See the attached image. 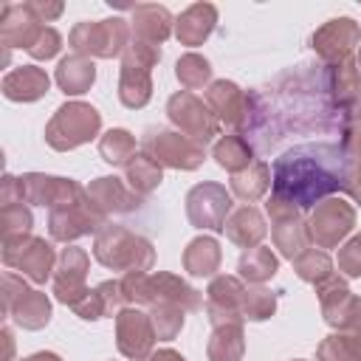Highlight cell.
Here are the masks:
<instances>
[{"instance_id": "obj_22", "label": "cell", "mask_w": 361, "mask_h": 361, "mask_svg": "<svg viewBox=\"0 0 361 361\" xmlns=\"http://www.w3.org/2000/svg\"><path fill=\"white\" fill-rule=\"evenodd\" d=\"M206 104L220 118V124L243 130V121H245V90H240L234 82H226V79L212 82L206 87Z\"/></svg>"}, {"instance_id": "obj_7", "label": "cell", "mask_w": 361, "mask_h": 361, "mask_svg": "<svg viewBox=\"0 0 361 361\" xmlns=\"http://www.w3.org/2000/svg\"><path fill=\"white\" fill-rule=\"evenodd\" d=\"M102 226H107V214L96 209L87 189L82 197L48 209V231L56 243H73L85 234H99Z\"/></svg>"}, {"instance_id": "obj_3", "label": "cell", "mask_w": 361, "mask_h": 361, "mask_svg": "<svg viewBox=\"0 0 361 361\" xmlns=\"http://www.w3.org/2000/svg\"><path fill=\"white\" fill-rule=\"evenodd\" d=\"M118 282H121V293H124L127 307L175 305L180 310H186V313L203 307V296L175 274H164V271H155V274H124Z\"/></svg>"}, {"instance_id": "obj_30", "label": "cell", "mask_w": 361, "mask_h": 361, "mask_svg": "<svg viewBox=\"0 0 361 361\" xmlns=\"http://www.w3.org/2000/svg\"><path fill=\"white\" fill-rule=\"evenodd\" d=\"M212 155H214V161L226 169V172H231V175H237V172H243L245 166H251L257 158V149L251 147V141L243 135V133H231V135H223L217 144H214V149H212Z\"/></svg>"}, {"instance_id": "obj_33", "label": "cell", "mask_w": 361, "mask_h": 361, "mask_svg": "<svg viewBox=\"0 0 361 361\" xmlns=\"http://www.w3.org/2000/svg\"><path fill=\"white\" fill-rule=\"evenodd\" d=\"M243 353H245L243 324H220L212 330L206 344L209 361H243Z\"/></svg>"}, {"instance_id": "obj_39", "label": "cell", "mask_w": 361, "mask_h": 361, "mask_svg": "<svg viewBox=\"0 0 361 361\" xmlns=\"http://www.w3.org/2000/svg\"><path fill=\"white\" fill-rule=\"evenodd\" d=\"M293 271L299 274V279H305V282H310L316 288L322 282H327L330 276H336L333 274V259L324 251H316V248H307L305 254H299L293 259Z\"/></svg>"}, {"instance_id": "obj_10", "label": "cell", "mask_w": 361, "mask_h": 361, "mask_svg": "<svg viewBox=\"0 0 361 361\" xmlns=\"http://www.w3.org/2000/svg\"><path fill=\"white\" fill-rule=\"evenodd\" d=\"M166 113H169V121L183 133L189 135L192 141L197 144H209L217 133H220V118L212 113L209 104H203L195 93L189 90H178L169 96L166 102Z\"/></svg>"}, {"instance_id": "obj_48", "label": "cell", "mask_w": 361, "mask_h": 361, "mask_svg": "<svg viewBox=\"0 0 361 361\" xmlns=\"http://www.w3.org/2000/svg\"><path fill=\"white\" fill-rule=\"evenodd\" d=\"M338 144H341L347 161H353V164L361 161V118H355L344 127V133L338 135Z\"/></svg>"}, {"instance_id": "obj_21", "label": "cell", "mask_w": 361, "mask_h": 361, "mask_svg": "<svg viewBox=\"0 0 361 361\" xmlns=\"http://www.w3.org/2000/svg\"><path fill=\"white\" fill-rule=\"evenodd\" d=\"M85 189H87L90 200L96 203V209L107 217L110 214H127V212H135L141 206V195H135L121 178H113V175L96 178Z\"/></svg>"}, {"instance_id": "obj_52", "label": "cell", "mask_w": 361, "mask_h": 361, "mask_svg": "<svg viewBox=\"0 0 361 361\" xmlns=\"http://www.w3.org/2000/svg\"><path fill=\"white\" fill-rule=\"evenodd\" d=\"M23 361H62L56 353H34V355H28V358H23Z\"/></svg>"}, {"instance_id": "obj_16", "label": "cell", "mask_w": 361, "mask_h": 361, "mask_svg": "<svg viewBox=\"0 0 361 361\" xmlns=\"http://www.w3.org/2000/svg\"><path fill=\"white\" fill-rule=\"evenodd\" d=\"M87 265H90V259H87V254L82 248H76V245L62 248V254L56 259V268H54V296L62 305L76 307L85 299V293L90 290L85 285Z\"/></svg>"}, {"instance_id": "obj_55", "label": "cell", "mask_w": 361, "mask_h": 361, "mask_svg": "<svg viewBox=\"0 0 361 361\" xmlns=\"http://www.w3.org/2000/svg\"><path fill=\"white\" fill-rule=\"evenodd\" d=\"M293 361H302V358H293Z\"/></svg>"}, {"instance_id": "obj_46", "label": "cell", "mask_w": 361, "mask_h": 361, "mask_svg": "<svg viewBox=\"0 0 361 361\" xmlns=\"http://www.w3.org/2000/svg\"><path fill=\"white\" fill-rule=\"evenodd\" d=\"M59 48H62V37H59V31L51 28V25H45L42 34L37 37V42L28 48V54H31L34 59H51V56L59 54Z\"/></svg>"}, {"instance_id": "obj_25", "label": "cell", "mask_w": 361, "mask_h": 361, "mask_svg": "<svg viewBox=\"0 0 361 361\" xmlns=\"http://www.w3.org/2000/svg\"><path fill=\"white\" fill-rule=\"evenodd\" d=\"M223 231H226V237H228L234 245H240V248L248 251V248H257V245H259V240L265 237L268 226H265L262 212H259L257 206L245 203V206L234 209V212L226 217Z\"/></svg>"}, {"instance_id": "obj_29", "label": "cell", "mask_w": 361, "mask_h": 361, "mask_svg": "<svg viewBox=\"0 0 361 361\" xmlns=\"http://www.w3.org/2000/svg\"><path fill=\"white\" fill-rule=\"evenodd\" d=\"M59 90L65 96H82L90 90V85L96 82V68H93V59L87 56H79V54H71V56H62L59 65H56V73H54Z\"/></svg>"}, {"instance_id": "obj_6", "label": "cell", "mask_w": 361, "mask_h": 361, "mask_svg": "<svg viewBox=\"0 0 361 361\" xmlns=\"http://www.w3.org/2000/svg\"><path fill=\"white\" fill-rule=\"evenodd\" d=\"M130 23L121 17L110 20H93V23H76L73 31L68 34V45L73 54L87 56V59H113L121 56L124 48L130 45Z\"/></svg>"}, {"instance_id": "obj_47", "label": "cell", "mask_w": 361, "mask_h": 361, "mask_svg": "<svg viewBox=\"0 0 361 361\" xmlns=\"http://www.w3.org/2000/svg\"><path fill=\"white\" fill-rule=\"evenodd\" d=\"M79 319H85V322H96V319H104L107 316V307H104V299H102V293L93 288V290H87L85 293V299L76 305V307H71Z\"/></svg>"}, {"instance_id": "obj_42", "label": "cell", "mask_w": 361, "mask_h": 361, "mask_svg": "<svg viewBox=\"0 0 361 361\" xmlns=\"http://www.w3.org/2000/svg\"><path fill=\"white\" fill-rule=\"evenodd\" d=\"M276 310V293L262 288V285H254V288H245V299H243V319L245 322H265L271 319Z\"/></svg>"}, {"instance_id": "obj_40", "label": "cell", "mask_w": 361, "mask_h": 361, "mask_svg": "<svg viewBox=\"0 0 361 361\" xmlns=\"http://www.w3.org/2000/svg\"><path fill=\"white\" fill-rule=\"evenodd\" d=\"M175 73H178V82H180L186 90H197V87L209 85V79H212V65H209L206 56L189 51V54H183V56L178 59Z\"/></svg>"}, {"instance_id": "obj_32", "label": "cell", "mask_w": 361, "mask_h": 361, "mask_svg": "<svg viewBox=\"0 0 361 361\" xmlns=\"http://www.w3.org/2000/svg\"><path fill=\"white\" fill-rule=\"evenodd\" d=\"M268 189H271V166L265 161H254L243 172L231 175V195L245 203H257L259 197L268 195Z\"/></svg>"}, {"instance_id": "obj_2", "label": "cell", "mask_w": 361, "mask_h": 361, "mask_svg": "<svg viewBox=\"0 0 361 361\" xmlns=\"http://www.w3.org/2000/svg\"><path fill=\"white\" fill-rule=\"evenodd\" d=\"M347 158L341 144L313 141L282 152L271 166V197L307 212L344 192Z\"/></svg>"}, {"instance_id": "obj_12", "label": "cell", "mask_w": 361, "mask_h": 361, "mask_svg": "<svg viewBox=\"0 0 361 361\" xmlns=\"http://www.w3.org/2000/svg\"><path fill=\"white\" fill-rule=\"evenodd\" d=\"M144 152L161 166L172 169H197L206 158V147L175 130H149L144 135Z\"/></svg>"}, {"instance_id": "obj_45", "label": "cell", "mask_w": 361, "mask_h": 361, "mask_svg": "<svg viewBox=\"0 0 361 361\" xmlns=\"http://www.w3.org/2000/svg\"><path fill=\"white\" fill-rule=\"evenodd\" d=\"M121 59H133V62H141V65H147V68H155V65L161 62V48L133 37V39H130V45L124 48Z\"/></svg>"}, {"instance_id": "obj_13", "label": "cell", "mask_w": 361, "mask_h": 361, "mask_svg": "<svg viewBox=\"0 0 361 361\" xmlns=\"http://www.w3.org/2000/svg\"><path fill=\"white\" fill-rule=\"evenodd\" d=\"M228 212H231V192H226L223 183L206 180L192 186L186 195V217L195 228L223 231Z\"/></svg>"}, {"instance_id": "obj_51", "label": "cell", "mask_w": 361, "mask_h": 361, "mask_svg": "<svg viewBox=\"0 0 361 361\" xmlns=\"http://www.w3.org/2000/svg\"><path fill=\"white\" fill-rule=\"evenodd\" d=\"M144 361H186L180 353H175V350H169V347H164V350H158V353H149Z\"/></svg>"}, {"instance_id": "obj_14", "label": "cell", "mask_w": 361, "mask_h": 361, "mask_svg": "<svg viewBox=\"0 0 361 361\" xmlns=\"http://www.w3.org/2000/svg\"><path fill=\"white\" fill-rule=\"evenodd\" d=\"M310 45L324 65H341L361 45V28L350 17H336L327 20L322 28H316Z\"/></svg>"}, {"instance_id": "obj_38", "label": "cell", "mask_w": 361, "mask_h": 361, "mask_svg": "<svg viewBox=\"0 0 361 361\" xmlns=\"http://www.w3.org/2000/svg\"><path fill=\"white\" fill-rule=\"evenodd\" d=\"M99 152L107 164L113 166H127L133 158H135V135L130 130H107L102 138H99Z\"/></svg>"}, {"instance_id": "obj_53", "label": "cell", "mask_w": 361, "mask_h": 361, "mask_svg": "<svg viewBox=\"0 0 361 361\" xmlns=\"http://www.w3.org/2000/svg\"><path fill=\"white\" fill-rule=\"evenodd\" d=\"M355 68H358V73H361V45H358V59H355Z\"/></svg>"}, {"instance_id": "obj_35", "label": "cell", "mask_w": 361, "mask_h": 361, "mask_svg": "<svg viewBox=\"0 0 361 361\" xmlns=\"http://www.w3.org/2000/svg\"><path fill=\"white\" fill-rule=\"evenodd\" d=\"M161 180H164V169H161V164L155 161V158H149L147 152H141V155H135L127 166H124V183L135 192V195H149V192H155L158 186H161Z\"/></svg>"}, {"instance_id": "obj_37", "label": "cell", "mask_w": 361, "mask_h": 361, "mask_svg": "<svg viewBox=\"0 0 361 361\" xmlns=\"http://www.w3.org/2000/svg\"><path fill=\"white\" fill-rule=\"evenodd\" d=\"M319 361H361V330H338L330 333L319 350Z\"/></svg>"}, {"instance_id": "obj_34", "label": "cell", "mask_w": 361, "mask_h": 361, "mask_svg": "<svg viewBox=\"0 0 361 361\" xmlns=\"http://www.w3.org/2000/svg\"><path fill=\"white\" fill-rule=\"evenodd\" d=\"M271 237H274V245L279 248L282 257H288L290 262L307 251L310 245V237H307V223L302 217H288V220H276L271 226Z\"/></svg>"}, {"instance_id": "obj_44", "label": "cell", "mask_w": 361, "mask_h": 361, "mask_svg": "<svg viewBox=\"0 0 361 361\" xmlns=\"http://www.w3.org/2000/svg\"><path fill=\"white\" fill-rule=\"evenodd\" d=\"M338 271L350 279H358L361 276V234L350 237L341 248H338V259H336Z\"/></svg>"}, {"instance_id": "obj_43", "label": "cell", "mask_w": 361, "mask_h": 361, "mask_svg": "<svg viewBox=\"0 0 361 361\" xmlns=\"http://www.w3.org/2000/svg\"><path fill=\"white\" fill-rule=\"evenodd\" d=\"M183 313L180 307L175 305H158V307H149V319H152V327H155V336L161 341H172L180 327H183Z\"/></svg>"}, {"instance_id": "obj_31", "label": "cell", "mask_w": 361, "mask_h": 361, "mask_svg": "<svg viewBox=\"0 0 361 361\" xmlns=\"http://www.w3.org/2000/svg\"><path fill=\"white\" fill-rule=\"evenodd\" d=\"M220 245L214 237H195L183 248V271L192 276H212L220 268Z\"/></svg>"}, {"instance_id": "obj_17", "label": "cell", "mask_w": 361, "mask_h": 361, "mask_svg": "<svg viewBox=\"0 0 361 361\" xmlns=\"http://www.w3.org/2000/svg\"><path fill=\"white\" fill-rule=\"evenodd\" d=\"M243 299L245 285L240 276H214L206 290V313L214 327L220 324H243Z\"/></svg>"}, {"instance_id": "obj_5", "label": "cell", "mask_w": 361, "mask_h": 361, "mask_svg": "<svg viewBox=\"0 0 361 361\" xmlns=\"http://www.w3.org/2000/svg\"><path fill=\"white\" fill-rule=\"evenodd\" d=\"M99 130H102V113L93 104L65 102L62 107H56V113L45 124V141L56 152H68L96 138Z\"/></svg>"}, {"instance_id": "obj_50", "label": "cell", "mask_w": 361, "mask_h": 361, "mask_svg": "<svg viewBox=\"0 0 361 361\" xmlns=\"http://www.w3.org/2000/svg\"><path fill=\"white\" fill-rule=\"evenodd\" d=\"M28 6H31V11H34L42 23H51V20H56V17L65 11V6H62V3H42V0H31Z\"/></svg>"}, {"instance_id": "obj_19", "label": "cell", "mask_w": 361, "mask_h": 361, "mask_svg": "<svg viewBox=\"0 0 361 361\" xmlns=\"http://www.w3.org/2000/svg\"><path fill=\"white\" fill-rule=\"evenodd\" d=\"M319 293V305H322V316L330 327L336 330H358V299L338 276H330L327 282H322L316 288Z\"/></svg>"}, {"instance_id": "obj_15", "label": "cell", "mask_w": 361, "mask_h": 361, "mask_svg": "<svg viewBox=\"0 0 361 361\" xmlns=\"http://www.w3.org/2000/svg\"><path fill=\"white\" fill-rule=\"evenodd\" d=\"M155 327L149 313L138 310V307H124L116 316V347L124 358L130 361H144L152 353L155 344Z\"/></svg>"}, {"instance_id": "obj_23", "label": "cell", "mask_w": 361, "mask_h": 361, "mask_svg": "<svg viewBox=\"0 0 361 361\" xmlns=\"http://www.w3.org/2000/svg\"><path fill=\"white\" fill-rule=\"evenodd\" d=\"M330 85H333V99L338 110L347 116V121L361 118V73L355 68V59L330 65Z\"/></svg>"}, {"instance_id": "obj_1", "label": "cell", "mask_w": 361, "mask_h": 361, "mask_svg": "<svg viewBox=\"0 0 361 361\" xmlns=\"http://www.w3.org/2000/svg\"><path fill=\"white\" fill-rule=\"evenodd\" d=\"M347 124V116L333 99L330 65L302 62L245 93V121L240 133L257 152H271L290 135H341Z\"/></svg>"}, {"instance_id": "obj_27", "label": "cell", "mask_w": 361, "mask_h": 361, "mask_svg": "<svg viewBox=\"0 0 361 361\" xmlns=\"http://www.w3.org/2000/svg\"><path fill=\"white\" fill-rule=\"evenodd\" d=\"M172 14L164 8V6H155V3H144V6H135L133 8V20H130V31L135 39H144L149 45H161L169 34H172Z\"/></svg>"}, {"instance_id": "obj_4", "label": "cell", "mask_w": 361, "mask_h": 361, "mask_svg": "<svg viewBox=\"0 0 361 361\" xmlns=\"http://www.w3.org/2000/svg\"><path fill=\"white\" fill-rule=\"evenodd\" d=\"M93 257L104 268L121 271V274H147L155 262L152 243L116 223H107L99 228L93 240Z\"/></svg>"}, {"instance_id": "obj_9", "label": "cell", "mask_w": 361, "mask_h": 361, "mask_svg": "<svg viewBox=\"0 0 361 361\" xmlns=\"http://www.w3.org/2000/svg\"><path fill=\"white\" fill-rule=\"evenodd\" d=\"M56 254L54 245L45 237H20L11 243H3V262L14 271H20L23 276H28L31 282L42 285L45 279H54V268H56Z\"/></svg>"}, {"instance_id": "obj_18", "label": "cell", "mask_w": 361, "mask_h": 361, "mask_svg": "<svg viewBox=\"0 0 361 361\" xmlns=\"http://www.w3.org/2000/svg\"><path fill=\"white\" fill-rule=\"evenodd\" d=\"M20 189L23 200L34 206H62L85 195V186H79L73 178H56V175H42V172H28L20 175Z\"/></svg>"}, {"instance_id": "obj_49", "label": "cell", "mask_w": 361, "mask_h": 361, "mask_svg": "<svg viewBox=\"0 0 361 361\" xmlns=\"http://www.w3.org/2000/svg\"><path fill=\"white\" fill-rule=\"evenodd\" d=\"M344 192L355 200V203H361V161L358 164H353V161H347V178H344Z\"/></svg>"}, {"instance_id": "obj_11", "label": "cell", "mask_w": 361, "mask_h": 361, "mask_svg": "<svg viewBox=\"0 0 361 361\" xmlns=\"http://www.w3.org/2000/svg\"><path fill=\"white\" fill-rule=\"evenodd\" d=\"M355 226V209L353 203L341 197L322 200L310 217H307V237L316 248H336Z\"/></svg>"}, {"instance_id": "obj_54", "label": "cell", "mask_w": 361, "mask_h": 361, "mask_svg": "<svg viewBox=\"0 0 361 361\" xmlns=\"http://www.w3.org/2000/svg\"><path fill=\"white\" fill-rule=\"evenodd\" d=\"M358 330H361V299H358Z\"/></svg>"}, {"instance_id": "obj_8", "label": "cell", "mask_w": 361, "mask_h": 361, "mask_svg": "<svg viewBox=\"0 0 361 361\" xmlns=\"http://www.w3.org/2000/svg\"><path fill=\"white\" fill-rule=\"evenodd\" d=\"M3 310L23 330H39L51 322V299L42 290H31L17 274L3 276Z\"/></svg>"}, {"instance_id": "obj_20", "label": "cell", "mask_w": 361, "mask_h": 361, "mask_svg": "<svg viewBox=\"0 0 361 361\" xmlns=\"http://www.w3.org/2000/svg\"><path fill=\"white\" fill-rule=\"evenodd\" d=\"M42 20L31 11L28 3H6L0 11V42L3 48H31L42 34Z\"/></svg>"}, {"instance_id": "obj_26", "label": "cell", "mask_w": 361, "mask_h": 361, "mask_svg": "<svg viewBox=\"0 0 361 361\" xmlns=\"http://www.w3.org/2000/svg\"><path fill=\"white\" fill-rule=\"evenodd\" d=\"M217 25V8L212 3H195L175 20V37L180 45H203Z\"/></svg>"}, {"instance_id": "obj_36", "label": "cell", "mask_w": 361, "mask_h": 361, "mask_svg": "<svg viewBox=\"0 0 361 361\" xmlns=\"http://www.w3.org/2000/svg\"><path fill=\"white\" fill-rule=\"evenodd\" d=\"M237 271H240V279H245L251 285H262V282H268L279 271V259H276V254L271 248L257 245V248H248L240 257Z\"/></svg>"}, {"instance_id": "obj_28", "label": "cell", "mask_w": 361, "mask_h": 361, "mask_svg": "<svg viewBox=\"0 0 361 361\" xmlns=\"http://www.w3.org/2000/svg\"><path fill=\"white\" fill-rule=\"evenodd\" d=\"M147 65L133 62V59H121V73H118V99L124 107L138 110L149 102L152 96V79H149Z\"/></svg>"}, {"instance_id": "obj_41", "label": "cell", "mask_w": 361, "mask_h": 361, "mask_svg": "<svg viewBox=\"0 0 361 361\" xmlns=\"http://www.w3.org/2000/svg\"><path fill=\"white\" fill-rule=\"evenodd\" d=\"M34 226V217L28 212L25 203H11V206H0V228H3V243L28 237Z\"/></svg>"}, {"instance_id": "obj_24", "label": "cell", "mask_w": 361, "mask_h": 361, "mask_svg": "<svg viewBox=\"0 0 361 361\" xmlns=\"http://www.w3.org/2000/svg\"><path fill=\"white\" fill-rule=\"evenodd\" d=\"M48 87H51V79L37 65H23V68L8 71L0 85V90L8 102H37L48 93Z\"/></svg>"}]
</instances>
